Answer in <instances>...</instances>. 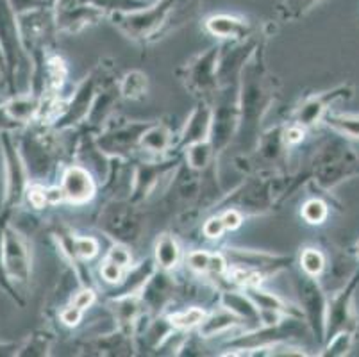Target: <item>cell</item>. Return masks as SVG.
<instances>
[{"label": "cell", "mask_w": 359, "mask_h": 357, "mask_svg": "<svg viewBox=\"0 0 359 357\" xmlns=\"http://www.w3.org/2000/svg\"><path fill=\"white\" fill-rule=\"evenodd\" d=\"M266 38H261L254 54L245 63L240 77V126L234 137V145L240 154L252 152L261 136V126L277 95L279 79L266 65Z\"/></svg>", "instance_id": "obj_1"}, {"label": "cell", "mask_w": 359, "mask_h": 357, "mask_svg": "<svg viewBox=\"0 0 359 357\" xmlns=\"http://www.w3.org/2000/svg\"><path fill=\"white\" fill-rule=\"evenodd\" d=\"M202 2L204 0H156L138 11L113 13L109 20L133 43L149 47L195 18Z\"/></svg>", "instance_id": "obj_2"}, {"label": "cell", "mask_w": 359, "mask_h": 357, "mask_svg": "<svg viewBox=\"0 0 359 357\" xmlns=\"http://www.w3.org/2000/svg\"><path fill=\"white\" fill-rule=\"evenodd\" d=\"M309 182L329 193L345 181L359 177V156L347 137L332 133L316 145L308 165Z\"/></svg>", "instance_id": "obj_3"}, {"label": "cell", "mask_w": 359, "mask_h": 357, "mask_svg": "<svg viewBox=\"0 0 359 357\" xmlns=\"http://www.w3.org/2000/svg\"><path fill=\"white\" fill-rule=\"evenodd\" d=\"M0 47L8 63V81L11 95L31 91L32 61L22 41L18 15L8 0H0Z\"/></svg>", "instance_id": "obj_4"}, {"label": "cell", "mask_w": 359, "mask_h": 357, "mask_svg": "<svg viewBox=\"0 0 359 357\" xmlns=\"http://www.w3.org/2000/svg\"><path fill=\"white\" fill-rule=\"evenodd\" d=\"M48 129L50 127L40 126V123L36 129L25 126L24 130L20 129V134L16 137L29 181L36 182V184H45V181L54 173L55 166L61 159L60 133L54 129H52L54 133H50Z\"/></svg>", "instance_id": "obj_5"}, {"label": "cell", "mask_w": 359, "mask_h": 357, "mask_svg": "<svg viewBox=\"0 0 359 357\" xmlns=\"http://www.w3.org/2000/svg\"><path fill=\"white\" fill-rule=\"evenodd\" d=\"M97 227L115 243L135 247L145 232V213L129 198H111L100 208Z\"/></svg>", "instance_id": "obj_6"}, {"label": "cell", "mask_w": 359, "mask_h": 357, "mask_svg": "<svg viewBox=\"0 0 359 357\" xmlns=\"http://www.w3.org/2000/svg\"><path fill=\"white\" fill-rule=\"evenodd\" d=\"M115 67L107 63V59H102L86 77L77 84L74 95L70 100H67L61 111L60 118L55 120L52 129L54 130H74L79 126H84L88 114H90L93 100H95L97 93L106 83L107 79L113 77Z\"/></svg>", "instance_id": "obj_7"}, {"label": "cell", "mask_w": 359, "mask_h": 357, "mask_svg": "<svg viewBox=\"0 0 359 357\" xmlns=\"http://www.w3.org/2000/svg\"><path fill=\"white\" fill-rule=\"evenodd\" d=\"M222 43L205 48L177 72L182 86L197 100L213 104L218 91V59H220Z\"/></svg>", "instance_id": "obj_8"}, {"label": "cell", "mask_w": 359, "mask_h": 357, "mask_svg": "<svg viewBox=\"0 0 359 357\" xmlns=\"http://www.w3.org/2000/svg\"><path fill=\"white\" fill-rule=\"evenodd\" d=\"M152 120H126L116 116V113L107 120L106 126L95 134V143L107 157L129 159L136 150H140L142 136Z\"/></svg>", "instance_id": "obj_9"}, {"label": "cell", "mask_w": 359, "mask_h": 357, "mask_svg": "<svg viewBox=\"0 0 359 357\" xmlns=\"http://www.w3.org/2000/svg\"><path fill=\"white\" fill-rule=\"evenodd\" d=\"M293 286H295L297 299H299V307L304 314V320L308 322L309 329H311L316 345L324 346L329 297L325 295L318 279L311 277V275H306L304 271H300L299 275L293 277Z\"/></svg>", "instance_id": "obj_10"}, {"label": "cell", "mask_w": 359, "mask_h": 357, "mask_svg": "<svg viewBox=\"0 0 359 357\" xmlns=\"http://www.w3.org/2000/svg\"><path fill=\"white\" fill-rule=\"evenodd\" d=\"M359 288V267L352 271L347 283L332 297H329L327 304V327H325V342L331 339L334 334L352 330L358 332L359 318L354 307L355 291Z\"/></svg>", "instance_id": "obj_11"}, {"label": "cell", "mask_w": 359, "mask_h": 357, "mask_svg": "<svg viewBox=\"0 0 359 357\" xmlns=\"http://www.w3.org/2000/svg\"><path fill=\"white\" fill-rule=\"evenodd\" d=\"M22 41L29 55L43 54L50 48L52 38L57 32L55 27L54 6H41L18 15Z\"/></svg>", "instance_id": "obj_12"}, {"label": "cell", "mask_w": 359, "mask_h": 357, "mask_svg": "<svg viewBox=\"0 0 359 357\" xmlns=\"http://www.w3.org/2000/svg\"><path fill=\"white\" fill-rule=\"evenodd\" d=\"M0 143H2V154L6 163V198L4 206L16 209L25 198L27 191L29 175L22 161L18 143H16L15 133H0Z\"/></svg>", "instance_id": "obj_13"}, {"label": "cell", "mask_w": 359, "mask_h": 357, "mask_svg": "<svg viewBox=\"0 0 359 357\" xmlns=\"http://www.w3.org/2000/svg\"><path fill=\"white\" fill-rule=\"evenodd\" d=\"M2 252H4V267L8 277L18 286H25L31 281L32 275V254L29 241L11 222L4 229V241H2Z\"/></svg>", "instance_id": "obj_14"}, {"label": "cell", "mask_w": 359, "mask_h": 357, "mask_svg": "<svg viewBox=\"0 0 359 357\" xmlns=\"http://www.w3.org/2000/svg\"><path fill=\"white\" fill-rule=\"evenodd\" d=\"M181 166V157H168V159H156V161H140L133 166V189H130L129 201L135 204H142L149 198L159 182L166 177L174 175L175 170Z\"/></svg>", "instance_id": "obj_15"}, {"label": "cell", "mask_w": 359, "mask_h": 357, "mask_svg": "<svg viewBox=\"0 0 359 357\" xmlns=\"http://www.w3.org/2000/svg\"><path fill=\"white\" fill-rule=\"evenodd\" d=\"M354 95V88L351 84H339V86L332 88V90L322 91L318 95H311L293 113L292 122L300 126L302 129L309 130L318 123H324V116L331 111L332 104L339 102V100H348Z\"/></svg>", "instance_id": "obj_16"}, {"label": "cell", "mask_w": 359, "mask_h": 357, "mask_svg": "<svg viewBox=\"0 0 359 357\" xmlns=\"http://www.w3.org/2000/svg\"><path fill=\"white\" fill-rule=\"evenodd\" d=\"M224 255L229 267L245 268V270L254 271L259 277L266 279L270 275H276L279 271L290 268L293 263L292 255L270 254V252L259 250H245V248H224Z\"/></svg>", "instance_id": "obj_17"}, {"label": "cell", "mask_w": 359, "mask_h": 357, "mask_svg": "<svg viewBox=\"0 0 359 357\" xmlns=\"http://www.w3.org/2000/svg\"><path fill=\"white\" fill-rule=\"evenodd\" d=\"M54 16L57 32L63 34H79L91 25L100 24L106 18V13L91 6L77 4L74 0H55Z\"/></svg>", "instance_id": "obj_18"}, {"label": "cell", "mask_w": 359, "mask_h": 357, "mask_svg": "<svg viewBox=\"0 0 359 357\" xmlns=\"http://www.w3.org/2000/svg\"><path fill=\"white\" fill-rule=\"evenodd\" d=\"M61 189L68 204L83 206L97 195V182L90 168L83 165H68L61 175Z\"/></svg>", "instance_id": "obj_19"}, {"label": "cell", "mask_w": 359, "mask_h": 357, "mask_svg": "<svg viewBox=\"0 0 359 357\" xmlns=\"http://www.w3.org/2000/svg\"><path fill=\"white\" fill-rule=\"evenodd\" d=\"M204 29L224 43H238V41H245L256 36L254 25L250 24L249 18L227 15V13L208 16L204 20Z\"/></svg>", "instance_id": "obj_20"}, {"label": "cell", "mask_w": 359, "mask_h": 357, "mask_svg": "<svg viewBox=\"0 0 359 357\" xmlns=\"http://www.w3.org/2000/svg\"><path fill=\"white\" fill-rule=\"evenodd\" d=\"M172 271H166L158 268L152 274L143 290L140 291L142 302L145 306L147 313L150 314H161L163 309L174 300L175 293V281L172 277Z\"/></svg>", "instance_id": "obj_21"}, {"label": "cell", "mask_w": 359, "mask_h": 357, "mask_svg": "<svg viewBox=\"0 0 359 357\" xmlns=\"http://www.w3.org/2000/svg\"><path fill=\"white\" fill-rule=\"evenodd\" d=\"M211 122H213V106L205 100H197V106L188 114L184 127L179 134V149L184 150L194 143L210 140Z\"/></svg>", "instance_id": "obj_22"}, {"label": "cell", "mask_w": 359, "mask_h": 357, "mask_svg": "<svg viewBox=\"0 0 359 357\" xmlns=\"http://www.w3.org/2000/svg\"><path fill=\"white\" fill-rule=\"evenodd\" d=\"M83 350L88 356H135L136 343L133 334L116 329L115 332L99 334L91 338L84 343Z\"/></svg>", "instance_id": "obj_23"}, {"label": "cell", "mask_w": 359, "mask_h": 357, "mask_svg": "<svg viewBox=\"0 0 359 357\" xmlns=\"http://www.w3.org/2000/svg\"><path fill=\"white\" fill-rule=\"evenodd\" d=\"M186 264L191 271L202 275L205 279L224 281L227 275V260L224 252H210V250H191L186 257Z\"/></svg>", "instance_id": "obj_24"}, {"label": "cell", "mask_w": 359, "mask_h": 357, "mask_svg": "<svg viewBox=\"0 0 359 357\" xmlns=\"http://www.w3.org/2000/svg\"><path fill=\"white\" fill-rule=\"evenodd\" d=\"M220 306L227 307V309L233 311L234 314H238V316L243 320L245 329L247 330H254L257 329V327H261L259 309H257L256 304L252 302V299H250L245 291L222 290Z\"/></svg>", "instance_id": "obj_25"}, {"label": "cell", "mask_w": 359, "mask_h": 357, "mask_svg": "<svg viewBox=\"0 0 359 357\" xmlns=\"http://www.w3.org/2000/svg\"><path fill=\"white\" fill-rule=\"evenodd\" d=\"M241 325L245 327V323L238 314H234L227 307L220 306L218 309L211 311L210 314H205V318L197 327V336L202 339H211L217 338V336H224L229 330L238 329Z\"/></svg>", "instance_id": "obj_26"}, {"label": "cell", "mask_w": 359, "mask_h": 357, "mask_svg": "<svg viewBox=\"0 0 359 357\" xmlns=\"http://www.w3.org/2000/svg\"><path fill=\"white\" fill-rule=\"evenodd\" d=\"M172 147H174V136H172V129H170L168 123L152 120L149 129L143 133L140 150L149 154V156L163 157Z\"/></svg>", "instance_id": "obj_27"}, {"label": "cell", "mask_w": 359, "mask_h": 357, "mask_svg": "<svg viewBox=\"0 0 359 357\" xmlns=\"http://www.w3.org/2000/svg\"><path fill=\"white\" fill-rule=\"evenodd\" d=\"M156 270H158V264H156L154 260H150V257L142 261L140 264H136V267H130L126 271V275H123L122 283L116 284L115 290L109 291V299H113V297H122V295L140 293Z\"/></svg>", "instance_id": "obj_28"}, {"label": "cell", "mask_w": 359, "mask_h": 357, "mask_svg": "<svg viewBox=\"0 0 359 357\" xmlns=\"http://www.w3.org/2000/svg\"><path fill=\"white\" fill-rule=\"evenodd\" d=\"M40 106L41 98L36 93H32V91L13 95L8 102L4 104L9 116L24 127L29 126L31 122H34L36 116H38V111H40Z\"/></svg>", "instance_id": "obj_29"}, {"label": "cell", "mask_w": 359, "mask_h": 357, "mask_svg": "<svg viewBox=\"0 0 359 357\" xmlns=\"http://www.w3.org/2000/svg\"><path fill=\"white\" fill-rule=\"evenodd\" d=\"M181 247L175 240V236L170 232L159 234L154 245V261L158 268L166 271L177 270V267L181 264Z\"/></svg>", "instance_id": "obj_30"}, {"label": "cell", "mask_w": 359, "mask_h": 357, "mask_svg": "<svg viewBox=\"0 0 359 357\" xmlns=\"http://www.w3.org/2000/svg\"><path fill=\"white\" fill-rule=\"evenodd\" d=\"M13 211H15V209L9 208V206H4V209L0 211V290L4 291L9 299L15 300L18 306L24 307L25 302H24V299H22L20 295H18V288H16V284L13 283V281L8 277V271H6V267H4V252H2V241H4V229H6V225L9 224V220H11Z\"/></svg>", "instance_id": "obj_31"}, {"label": "cell", "mask_w": 359, "mask_h": 357, "mask_svg": "<svg viewBox=\"0 0 359 357\" xmlns=\"http://www.w3.org/2000/svg\"><path fill=\"white\" fill-rule=\"evenodd\" d=\"M120 97L123 100H130V102H136V100H143V98L149 95V77L143 74L142 70H130L120 79L118 83Z\"/></svg>", "instance_id": "obj_32"}, {"label": "cell", "mask_w": 359, "mask_h": 357, "mask_svg": "<svg viewBox=\"0 0 359 357\" xmlns=\"http://www.w3.org/2000/svg\"><path fill=\"white\" fill-rule=\"evenodd\" d=\"M324 123L339 136L347 137V140H359V113L329 111L324 116Z\"/></svg>", "instance_id": "obj_33"}, {"label": "cell", "mask_w": 359, "mask_h": 357, "mask_svg": "<svg viewBox=\"0 0 359 357\" xmlns=\"http://www.w3.org/2000/svg\"><path fill=\"white\" fill-rule=\"evenodd\" d=\"M218 161L217 154H215L213 147H211L210 140L205 142L194 143V145L186 147L184 149V163L195 172H204L205 168H210L213 163Z\"/></svg>", "instance_id": "obj_34"}, {"label": "cell", "mask_w": 359, "mask_h": 357, "mask_svg": "<svg viewBox=\"0 0 359 357\" xmlns=\"http://www.w3.org/2000/svg\"><path fill=\"white\" fill-rule=\"evenodd\" d=\"M324 0H280L277 4V18L280 22H299L308 16Z\"/></svg>", "instance_id": "obj_35"}, {"label": "cell", "mask_w": 359, "mask_h": 357, "mask_svg": "<svg viewBox=\"0 0 359 357\" xmlns=\"http://www.w3.org/2000/svg\"><path fill=\"white\" fill-rule=\"evenodd\" d=\"M74 2L100 9L109 18V15L113 13H129L147 8L152 0H74Z\"/></svg>", "instance_id": "obj_36"}, {"label": "cell", "mask_w": 359, "mask_h": 357, "mask_svg": "<svg viewBox=\"0 0 359 357\" xmlns=\"http://www.w3.org/2000/svg\"><path fill=\"white\" fill-rule=\"evenodd\" d=\"M299 264L300 270L304 271L306 275L320 279L324 275V271L327 270V255L316 247H306L300 252Z\"/></svg>", "instance_id": "obj_37"}, {"label": "cell", "mask_w": 359, "mask_h": 357, "mask_svg": "<svg viewBox=\"0 0 359 357\" xmlns=\"http://www.w3.org/2000/svg\"><path fill=\"white\" fill-rule=\"evenodd\" d=\"M52 346V336L45 330L32 332L27 338V342L18 346L16 356L20 357H43L48 356V350Z\"/></svg>", "instance_id": "obj_38"}, {"label": "cell", "mask_w": 359, "mask_h": 357, "mask_svg": "<svg viewBox=\"0 0 359 357\" xmlns=\"http://www.w3.org/2000/svg\"><path fill=\"white\" fill-rule=\"evenodd\" d=\"M205 314L208 313H205L202 307L191 306V307H184V309L168 314V318L175 329L184 332V330L197 329V327L202 323V320L205 318Z\"/></svg>", "instance_id": "obj_39"}, {"label": "cell", "mask_w": 359, "mask_h": 357, "mask_svg": "<svg viewBox=\"0 0 359 357\" xmlns=\"http://www.w3.org/2000/svg\"><path fill=\"white\" fill-rule=\"evenodd\" d=\"M329 213H331L329 204L318 196H313V198L306 201L300 209L302 220L309 225H322L329 218Z\"/></svg>", "instance_id": "obj_40"}, {"label": "cell", "mask_w": 359, "mask_h": 357, "mask_svg": "<svg viewBox=\"0 0 359 357\" xmlns=\"http://www.w3.org/2000/svg\"><path fill=\"white\" fill-rule=\"evenodd\" d=\"M355 336L358 332H352V330H344V332L334 334L331 339L324 343V352L322 356H331V357H344L347 356L348 352L352 350L355 342Z\"/></svg>", "instance_id": "obj_41"}, {"label": "cell", "mask_w": 359, "mask_h": 357, "mask_svg": "<svg viewBox=\"0 0 359 357\" xmlns=\"http://www.w3.org/2000/svg\"><path fill=\"white\" fill-rule=\"evenodd\" d=\"M126 271L127 270H123L122 267H118V264L113 263V261L106 260V257H104L102 263H100V277L104 279V283L111 284V286H116V284L122 283Z\"/></svg>", "instance_id": "obj_42"}, {"label": "cell", "mask_w": 359, "mask_h": 357, "mask_svg": "<svg viewBox=\"0 0 359 357\" xmlns=\"http://www.w3.org/2000/svg\"><path fill=\"white\" fill-rule=\"evenodd\" d=\"M106 260L113 261L116 263L118 267H122L123 270H129L133 267V255H130V247L122 243H115L113 247L107 250L106 254Z\"/></svg>", "instance_id": "obj_43"}, {"label": "cell", "mask_w": 359, "mask_h": 357, "mask_svg": "<svg viewBox=\"0 0 359 357\" xmlns=\"http://www.w3.org/2000/svg\"><path fill=\"white\" fill-rule=\"evenodd\" d=\"M97 300V293L93 290H91L90 286H83L81 288L79 291L75 295H72V299H70V306L77 307L79 311H83V313H86L88 309H90L93 304H95Z\"/></svg>", "instance_id": "obj_44"}, {"label": "cell", "mask_w": 359, "mask_h": 357, "mask_svg": "<svg viewBox=\"0 0 359 357\" xmlns=\"http://www.w3.org/2000/svg\"><path fill=\"white\" fill-rule=\"evenodd\" d=\"M224 232H227V229H225V224L224 220H222L220 215L211 216V218H208V220L204 222V225H202V234H204V238H208V240H218V238L224 236Z\"/></svg>", "instance_id": "obj_45"}, {"label": "cell", "mask_w": 359, "mask_h": 357, "mask_svg": "<svg viewBox=\"0 0 359 357\" xmlns=\"http://www.w3.org/2000/svg\"><path fill=\"white\" fill-rule=\"evenodd\" d=\"M218 215L222 216V220H224L227 231H236L238 227H241V224L245 220V215L236 208H224Z\"/></svg>", "instance_id": "obj_46"}, {"label": "cell", "mask_w": 359, "mask_h": 357, "mask_svg": "<svg viewBox=\"0 0 359 357\" xmlns=\"http://www.w3.org/2000/svg\"><path fill=\"white\" fill-rule=\"evenodd\" d=\"M20 129H24V126L13 120L6 107L0 106V133H18Z\"/></svg>", "instance_id": "obj_47"}, {"label": "cell", "mask_w": 359, "mask_h": 357, "mask_svg": "<svg viewBox=\"0 0 359 357\" xmlns=\"http://www.w3.org/2000/svg\"><path fill=\"white\" fill-rule=\"evenodd\" d=\"M8 2L16 15L31 11V9H36V8H41V6H47L45 2H41V0H8Z\"/></svg>", "instance_id": "obj_48"}, {"label": "cell", "mask_w": 359, "mask_h": 357, "mask_svg": "<svg viewBox=\"0 0 359 357\" xmlns=\"http://www.w3.org/2000/svg\"><path fill=\"white\" fill-rule=\"evenodd\" d=\"M0 75L2 77H8V63H6V55H4V50H2V47H0Z\"/></svg>", "instance_id": "obj_49"}, {"label": "cell", "mask_w": 359, "mask_h": 357, "mask_svg": "<svg viewBox=\"0 0 359 357\" xmlns=\"http://www.w3.org/2000/svg\"><path fill=\"white\" fill-rule=\"evenodd\" d=\"M41 2H45V4H47V6H54L55 0H41Z\"/></svg>", "instance_id": "obj_50"}, {"label": "cell", "mask_w": 359, "mask_h": 357, "mask_svg": "<svg viewBox=\"0 0 359 357\" xmlns=\"http://www.w3.org/2000/svg\"><path fill=\"white\" fill-rule=\"evenodd\" d=\"M354 250H355V257H358V261H359V241H358V245H355Z\"/></svg>", "instance_id": "obj_51"}]
</instances>
